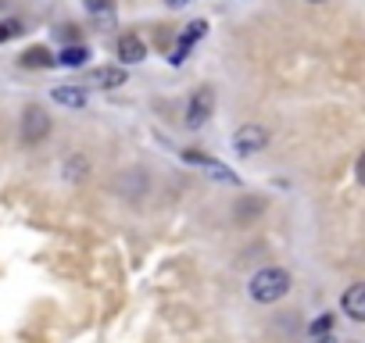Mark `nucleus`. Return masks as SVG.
I'll return each mask as SVG.
<instances>
[{
  "mask_svg": "<svg viewBox=\"0 0 365 343\" xmlns=\"http://www.w3.org/2000/svg\"><path fill=\"white\" fill-rule=\"evenodd\" d=\"M247 290H251V297L258 304H276L279 297L290 293V272L287 268H262V272L251 275V286Z\"/></svg>",
  "mask_w": 365,
  "mask_h": 343,
  "instance_id": "f257e3e1",
  "label": "nucleus"
},
{
  "mask_svg": "<svg viewBox=\"0 0 365 343\" xmlns=\"http://www.w3.org/2000/svg\"><path fill=\"white\" fill-rule=\"evenodd\" d=\"M265 143H269V129L258 125V122H247V125H240V129L233 132V150H237L240 157H251V154L265 150Z\"/></svg>",
  "mask_w": 365,
  "mask_h": 343,
  "instance_id": "f03ea898",
  "label": "nucleus"
},
{
  "mask_svg": "<svg viewBox=\"0 0 365 343\" xmlns=\"http://www.w3.org/2000/svg\"><path fill=\"white\" fill-rule=\"evenodd\" d=\"M212 111H215V90H212V86H201V90L190 97V104H187V125H190V129H201V125L212 118Z\"/></svg>",
  "mask_w": 365,
  "mask_h": 343,
  "instance_id": "7ed1b4c3",
  "label": "nucleus"
},
{
  "mask_svg": "<svg viewBox=\"0 0 365 343\" xmlns=\"http://www.w3.org/2000/svg\"><path fill=\"white\" fill-rule=\"evenodd\" d=\"M51 136V115L43 111V107H26V115H22V139L26 143H40V139H47Z\"/></svg>",
  "mask_w": 365,
  "mask_h": 343,
  "instance_id": "20e7f679",
  "label": "nucleus"
},
{
  "mask_svg": "<svg viewBox=\"0 0 365 343\" xmlns=\"http://www.w3.org/2000/svg\"><path fill=\"white\" fill-rule=\"evenodd\" d=\"M205 33H208V22H201V19H197V22H190L187 29H182V36H179V47L172 51V58H168V61H172V65H182V61H187V54H190V47H194V43H197Z\"/></svg>",
  "mask_w": 365,
  "mask_h": 343,
  "instance_id": "39448f33",
  "label": "nucleus"
},
{
  "mask_svg": "<svg viewBox=\"0 0 365 343\" xmlns=\"http://www.w3.org/2000/svg\"><path fill=\"white\" fill-rule=\"evenodd\" d=\"M340 307H344V315H347L351 322H361V318H365V286H361V283L347 286L344 297H340Z\"/></svg>",
  "mask_w": 365,
  "mask_h": 343,
  "instance_id": "423d86ee",
  "label": "nucleus"
},
{
  "mask_svg": "<svg viewBox=\"0 0 365 343\" xmlns=\"http://www.w3.org/2000/svg\"><path fill=\"white\" fill-rule=\"evenodd\" d=\"M118 58H122V65H140V61L147 58V43L129 33V36L118 40Z\"/></svg>",
  "mask_w": 365,
  "mask_h": 343,
  "instance_id": "0eeeda50",
  "label": "nucleus"
},
{
  "mask_svg": "<svg viewBox=\"0 0 365 343\" xmlns=\"http://www.w3.org/2000/svg\"><path fill=\"white\" fill-rule=\"evenodd\" d=\"M190 164H201V168H208V176L212 179H222V183H237V176L226 168V164H219V161H212V157H205V154H182Z\"/></svg>",
  "mask_w": 365,
  "mask_h": 343,
  "instance_id": "6e6552de",
  "label": "nucleus"
},
{
  "mask_svg": "<svg viewBox=\"0 0 365 343\" xmlns=\"http://www.w3.org/2000/svg\"><path fill=\"white\" fill-rule=\"evenodd\" d=\"M90 83H93V86H101V90H115V86H125V68H118V65L97 68V72L90 75Z\"/></svg>",
  "mask_w": 365,
  "mask_h": 343,
  "instance_id": "1a4fd4ad",
  "label": "nucleus"
},
{
  "mask_svg": "<svg viewBox=\"0 0 365 343\" xmlns=\"http://www.w3.org/2000/svg\"><path fill=\"white\" fill-rule=\"evenodd\" d=\"M51 97H54L61 107H76V111L86 107V90H83V86H68V83H65V86H54Z\"/></svg>",
  "mask_w": 365,
  "mask_h": 343,
  "instance_id": "9d476101",
  "label": "nucleus"
},
{
  "mask_svg": "<svg viewBox=\"0 0 365 343\" xmlns=\"http://www.w3.org/2000/svg\"><path fill=\"white\" fill-rule=\"evenodd\" d=\"M22 65H26V68H51V65H54V58H51V51L33 47V51H26V54H22Z\"/></svg>",
  "mask_w": 365,
  "mask_h": 343,
  "instance_id": "9b49d317",
  "label": "nucleus"
},
{
  "mask_svg": "<svg viewBox=\"0 0 365 343\" xmlns=\"http://www.w3.org/2000/svg\"><path fill=\"white\" fill-rule=\"evenodd\" d=\"M86 58H90V54H86V47H65L58 61H61L65 68H83V65H86Z\"/></svg>",
  "mask_w": 365,
  "mask_h": 343,
  "instance_id": "f8f14e48",
  "label": "nucleus"
},
{
  "mask_svg": "<svg viewBox=\"0 0 365 343\" xmlns=\"http://www.w3.org/2000/svg\"><path fill=\"white\" fill-rule=\"evenodd\" d=\"M65 168H68L65 176L76 183V179H83V176H86V168H90V164H86V157H68V164H65Z\"/></svg>",
  "mask_w": 365,
  "mask_h": 343,
  "instance_id": "ddd939ff",
  "label": "nucleus"
},
{
  "mask_svg": "<svg viewBox=\"0 0 365 343\" xmlns=\"http://www.w3.org/2000/svg\"><path fill=\"white\" fill-rule=\"evenodd\" d=\"M15 36H22V22H15V19L0 22V43H4V40H15Z\"/></svg>",
  "mask_w": 365,
  "mask_h": 343,
  "instance_id": "4468645a",
  "label": "nucleus"
},
{
  "mask_svg": "<svg viewBox=\"0 0 365 343\" xmlns=\"http://www.w3.org/2000/svg\"><path fill=\"white\" fill-rule=\"evenodd\" d=\"M83 4H86L90 15H104V11H111V0H83Z\"/></svg>",
  "mask_w": 365,
  "mask_h": 343,
  "instance_id": "2eb2a0df",
  "label": "nucleus"
},
{
  "mask_svg": "<svg viewBox=\"0 0 365 343\" xmlns=\"http://www.w3.org/2000/svg\"><path fill=\"white\" fill-rule=\"evenodd\" d=\"M329 325H333V318H329V315H322V318L312 325V332H315V336H326V332H329Z\"/></svg>",
  "mask_w": 365,
  "mask_h": 343,
  "instance_id": "dca6fc26",
  "label": "nucleus"
},
{
  "mask_svg": "<svg viewBox=\"0 0 365 343\" xmlns=\"http://www.w3.org/2000/svg\"><path fill=\"white\" fill-rule=\"evenodd\" d=\"M165 4H168V8H182V4H187V0H165Z\"/></svg>",
  "mask_w": 365,
  "mask_h": 343,
  "instance_id": "f3484780",
  "label": "nucleus"
},
{
  "mask_svg": "<svg viewBox=\"0 0 365 343\" xmlns=\"http://www.w3.org/2000/svg\"><path fill=\"white\" fill-rule=\"evenodd\" d=\"M312 4H322V0H312Z\"/></svg>",
  "mask_w": 365,
  "mask_h": 343,
  "instance_id": "a211bd4d",
  "label": "nucleus"
}]
</instances>
